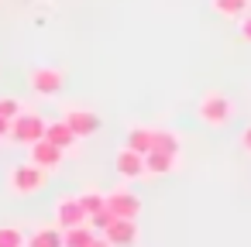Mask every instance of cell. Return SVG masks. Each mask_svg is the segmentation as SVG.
I'll use <instances>...</instances> for the list:
<instances>
[{
  "label": "cell",
  "instance_id": "20",
  "mask_svg": "<svg viewBox=\"0 0 251 247\" xmlns=\"http://www.w3.org/2000/svg\"><path fill=\"white\" fill-rule=\"evenodd\" d=\"M114 220H117V216H114V213H110V209H100V213H93V216H90V220H86V223H90V226H93V230H97V233H103V230H107V226H110V223H114Z\"/></svg>",
  "mask_w": 251,
  "mask_h": 247
},
{
  "label": "cell",
  "instance_id": "25",
  "mask_svg": "<svg viewBox=\"0 0 251 247\" xmlns=\"http://www.w3.org/2000/svg\"><path fill=\"white\" fill-rule=\"evenodd\" d=\"M90 247H110V244H107V237H103V233H97V237L90 240Z\"/></svg>",
  "mask_w": 251,
  "mask_h": 247
},
{
  "label": "cell",
  "instance_id": "3",
  "mask_svg": "<svg viewBox=\"0 0 251 247\" xmlns=\"http://www.w3.org/2000/svg\"><path fill=\"white\" fill-rule=\"evenodd\" d=\"M42 137H45V120H42L38 113H18V117L11 120V141H14V144L31 148V144L42 141Z\"/></svg>",
  "mask_w": 251,
  "mask_h": 247
},
{
  "label": "cell",
  "instance_id": "6",
  "mask_svg": "<svg viewBox=\"0 0 251 247\" xmlns=\"http://www.w3.org/2000/svg\"><path fill=\"white\" fill-rule=\"evenodd\" d=\"M28 83H31V90H35L38 96H55V93H62V72H59V69H52V66L35 69Z\"/></svg>",
  "mask_w": 251,
  "mask_h": 247
},
{
  "label": "cell",
  "instance_id": "24",
  "mask_svg": "<svg viewBox=\"0 0 251 247\" xmlns=\"http://www.w3.org/2000/svg\"><path fill=\"white\" fill-rule=\"evenodd\" d=\"M241 144H244V151H251V127H244V134H241Z\"/></svg>",
  "mask_w": 251,
  "mask_h": 247
},
{
  "label": "cell",
  "instance_id": "21",
  "mask_svg": "<svg viewBox=\"0 0 251 247\" xmlns=\"http://www.w3.org/2000/svg\"><path fill=\"white\" fill-rule=\"evenodd\" d=\"M18 113H25V110H21V103H18L14 96H0V117H4V120H14Z\"/></svg>",
  "mask_w": 251,
  "mask_h": 247
},
{
  "label": "cell",
  "instance_id": "11",
  "mask_svg": "<svg viewBox=\"0 0 251 247\" xmlns=\"http://www.w3.org/2000/svg\"><path fill=\"white\" fill-rule=\"evenodd\" d=\"M45 141H52L55 148H62V151H69L79 137L73 134V127L66 124V120H52V124H45Z\"/></svg>",
  "mask_w": 251,
  "mask_h": 247
},
{
  "label": "cell",
  "instance_id": "23",
  "mask_svg": "<svg viewBox=\"0 0 251 247\" xmlns=\"http://www.w3.org/2000/svg\"><path fill=\"white\" fill-rule=\"evenodd\" d=\"M241 38L251 45V18H244V21H241Z\"/></svg>",
  "mask_w": 251,
  "mask_h": 247
},
{
  "label": "cell",
  "instance_id": "12",
  "mask_svg": "<svg viewBox=\"0 0 251 247\" xmlns=\"http://www.w3.org/2000/svg\"><path fill=\"white\" fill-rule=\"evenodd\" d=\"M176 161H179V155L148 151V155H145V175H169V172H176Z\"/></svg>",
  "mask_w": 251,
  "mask_h": 247
},
{
  "label": "cell",
  "instance_id": "1",
  "mask_svg": "<svg viewBox=\"0 0 251 247\" xmlns=\"http://www.w3.org/2000/svg\"><path fill=\"white\" fill-rule=\"evenodd\" d=\"M45 182H49V172H45V168H38V165H31V161L14 165V168H11V175H7V185H11V192H14V196H35V192H42V189H45Z\"/></svg>",
  "mask_w": 251,
  "mask_h": 247
},
{
  "label": "cell",
  "instance_id": "8",
  "mask_svg": "<svg viewBox=\"0 0 251 247\" xmlns=\"http://www.w3.org/2000/svg\"><path fill=\"white\" fill-rule=\"evenodd\" d=\"M62 120L73 127V134H76V137H90V134H97V131H100V117H97L93 110H83V107H73Z\"/></svg>",
  "mask_w": 251,
  "mask_h": 247
},
{
  "label": "cell",
  "instance_id": "2",
  "mask_svg": "<svg viewBox=\"0 0 251 247\" xmlns=\"http://www.w3.org/2000/svg\"><path fill=\"white\" fill-rule=\"evenodd\" d=\"M196 110H200V120L210 124V127H224V124L234 117V103H230L224 93H206Z\"/></svg>",
  "mask_w": 251,
  "mask_h": 247
},
{
  "label": "cell",
  "instance_id": "15",
  "mask_svg": "<svg viewBox=\"0 0 251 247\" xmlns=\"http://www.w3.org/2000/svg\"><path fill=\"white\" fill-rule=\"evenodd\" d=\"M28 247H62V226H42L28 237Z\"/></svg>",
  "mask_w": 251,
  "mask_h": 247
},
{
  "label": "cell",
  "instance_id": "14",
  "mask_svg": "<svg viewBox=\"0 0 251 247\" xmlns=\"http://www.w3.org/2000/svg\"><path fill=\"white\" fill-rule=\"evenodd\" d=\"M124 148H131V151H138V155H148V151L155 148V144H151V127H131Z\"/></svg>",
  "mask_w": 251,
  "mask_h": 247
},
{
  "label": "cell",
  "instance_id": "22",
  "mask_svg": "<svg viewBox=\"0 0 251 247\" xmlns=\"http://www.w3.org/2000/svg\"><path fill=\"white\" fill-rule=\"evenodd\" d=\"M0 141H11V120L0 117Z\"/></svg>",
  "mask_w": 251,
  "mask_h": 247
},
{
  "label": "cell",
  "instance_id": "5",
  "mask_svg": "<svg viewBox=\"0 0 251 247\" xmlns=\"http://www.w3.org/2000/svg\"><path fill=\"white\" fill-rule=\"evenodd\" d=\"M62 161H66V151L62 148H55L52 141H35L31 144V165H38V168H45V172H59L62 168Z\"/></svg>",
  "mask_w": 251,
  "mask_h": 247
},
{
  "label": "cell",
  "instance_id": "7",
  "mask_svg": "<svg viewBox=\"0 0 251 247\" xmlns=\"http://www.w3.org/2000/svg\"><path fill=\"white\" fill-rule=\"evenodd\" d=\"M103 237L110 247H134L138 244V220H114L103 230Z\"/></svg>",
  "mask_w": 251,
  "mask_h": 247
},
{
  "label": "cell",
  "instance_id": "10",
  "mask_svg": "<svg viewBox=\"0 0 251 247\" xmlns=\"http://www.w3.org/2000/svg\"><path fill=\"white\" fill-rule=\"evenodd\" d=\"M114 165H117V175L121 179H141L145 175V155H138L131 148H121L117 158H114Z\"/></svg>",
  "mask_w": 251,
  "mask_h": 247
},
{
  "label": "cell",
  "instance_id": "16",
  "mask_svg": "<svg viewBox=\"0 0 251 247\" xmlns=\"http://www.w3.org/2000/svg\"><path fill=\"white\" fill-rule=\"evenodd\" d=\"M251 7V0H213V11L220 18H244Z\"/></svg>",
  "mask_w": 251,
  "mask_h": 247
},
{
  "label": "cell",
  "instance_id": "9",
  "mask_svg": "<svg viewBox=\"0 0 251 247\" xmlns=\"http://www.w3.org/2000/svg\"><path fill=\"white\" fill-rule=\"evenodd\" d=\"M79 223H86V213H83L79 199H76V196L59 199V206H55V226L69 230V226H79Z\"/></svg>",
  "mask_w": 251,
  "mask_h": 247
},
{
  "label": "cell",
  "instance_id": "17",
  "mask_svg": "<svg viewBox=\"0 0 251 247\" xmlns=\"http://www.w3.org/2000/svg\"><path fill=\"white\" fill-rule=\"evenodd\" d=\"M151 144H155L151 151H169V155H179V148H182L172 131H155V127H151Z\"/></svg>",
  "mask_w": 251,
  "mask_h": 247
},
{
  "label": "cell",
  "instance_id": "18",
  "mask_svg": "<svg viewBox=\"0 0 251 247\" xmlns=\"http://www.w3.org/2000/svg\"><path fill=\"white\" fill-rule=\"evenodd\" d=\"M76 199H79V206H83L86 220H90L93 213L107 209V196H103V192H97V189H86V192H83V196H76Z\"/></svg>",
  "mask_w": 251,
  "mask_h": 247
},
{
  "label": "cell",
  "instance_id": "4",
  "mask_svg": "<svg viewBox=\"0 0 251 247\" xmlns=\"http://www.w3.org/2000/svg\"><path fill=\"white\" fill-rule=\"evenodd\" d=\"M107 209H110L117 220H138V216H141V199H138V192H131V189H110Z\"/></svg>",
  "mask_w": 251,
  "mask_h": 247
},
{
  "label": "cell",
  "instance_id": "19",
  "mask_svg": "<svg viewBox=\"0 0 251 247\" xmlns=\"http://www.w3.org/2000/svg\"><path fill=\"white\" fill-rule=\"evenodd\" d=\"M0 247H25V233L18 226H0Z\"/></svg>",
  "mask_w": 251,
  "mask_h": 247
},
{
  "label": "cell",
  "instance_id": "13",
  "mask_svg": "<svg viewBox=\"0 0 251 247\" xmlns=\"http://www.w3.org/2000/svg\"><path fill=\"white\" fill-rule=\"evenodd\" d=\"M93 237H97V230H93L90 223H79V226L62 230V247H90Z\"/></svg>",
  "mask_w": 251,
  "mask_h": 247
}]
</instances>
